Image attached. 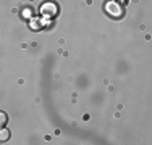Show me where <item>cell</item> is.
<instances>
[{"label":"cell","instance_id":"cell-1","mask_svg":"<svg viewBox=\"0 0 152 145\" xmlns=\"http://www.w3.org/2000/svg\"><path fill=\"white\" fill-rule=\"evenodd\" d=\"M105 12L110 14L112 18H121L123 16V8L117 0H110L105 3Z\"/></svg>","mask_w":152,"mask_h":145},{"label":"cell","instance_id":"cell-2","mask_svg":"<svg viewBox=\"0 0 152 145\" xmlns=\"http://www.w3.org/2000/svg\"><path fill=\"white\" fill-rule=\"evenodd\" d=\"M41 13L45 14V16H55V14L58 13V7L53 2H45L44 5L41 7Z\"/></svg>","mask_w":152,"mask_h":145},{"label":"cell","instance_id":"cell-3","mask_svg":"<svg viewBox=\"0 0 152 145\" xmlns=\"http://www.w3.org/2000/svg\"><path fill=\"white\" fill-rule=\"evenodd\" d=\"M10 136H12V134H10L8 129H5V128L0 129V142H7V140L10 139Z\"/></svg>","mask_w":152,"mask_h":145},{"label":"cell","instance_id":"cell-4","mask_svg":"<svg viewBox=\"0 0 152 145\" xmlns=\"http://www.w3.org/2000/svg\"><path fill=\"white\" fill-rule=\"evenodd\" d=\"M7 123H8V116H7L3 111H0V129L2 128H5L7 126Z\"/></svg>","mask_w":152,"mask_h":145},{"label":"cell","instance_id":"cell-5","mask_svg":"<svg viewBox=\"0 0 152 145\" xmlns=\"http://www.w3.org/2000/svg\"><path fill=\"white\" fill-rule=\"evenodd\" d=\"M23 18H31V8L23 10Z\"/></svg>","mask_w":152,"mask_h":145}]
</instances>
